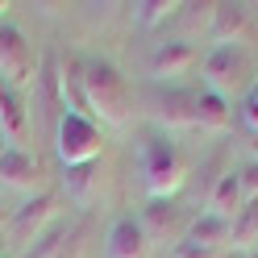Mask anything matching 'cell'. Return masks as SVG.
<instances>
[{
	"label": "cell",
	"instance_id": "3",
	"mask_svg": "<svg viewBox=\"0 0 258 258\" xmlns=\"http://www.w3.org/2000/svg\"><path fill=\"white\" fill-rule=\"evenodd\" d=\"M54 150L62 167H84L100 158V125L79 112H62L54 125Z\"/></svg>",
	"mask_w": 258,
	"mask_h": 258
},
{
	"label": "cell",
	"instance_id": "5",
	"mask_svg": "<svg viewBox=\"0 0 258 258\" xmlns=\"http://www.w3.org/2000/svg\"><path fill=\"white\" fill-rule=\"evenodd\" d=\"M246 71H250V62H246V54H241L237 46H213V50L204 54V62H200L204 84L217 96H229L237 88H246Z\"/></svg>",
	"mask_w": 258,
	"mask_h": 258
},
{
	"label": "cell",
	"instance_id": "6",
	"mask_svg": "<svg viewBox=\"0 0 258 258\" xmlns=\"http://www.w3.org/2000/svg\"><path fill=\"white\" fill-rule=\"evenodd\" d=\"M54 213H58L54 191H38L34 200H25L17 213L9 217V246H13V250H25L29 241H38L42 229L54 221Z\"/></svg>",
	"mask_w": 258,
	"mask_h": 258
},
{
	"label": "cell",
	"instance_id": "1",
	"mask_svg": "<svg viewBox=\"0 0 258 258\" xmlns=\"http://www.w3.org/2000/svg\"><path fill=\"white\" fill-rule=\"evenodd\" d=\"M79 88H84L88 117H96L100 125H112V129L129 125L134 100H129V88L112 62H84L79 67Z\"/></svg>",
	"mask_w": 258,
	"mask_h": 258
},
{
	"label": "cell",
	"instance_id": "17",
	"mask_svg": "<svg viewBox=\"0 0 258 258\" xmlns=\"http://www.w3.org/2000/svg\"><path fill=\"white\" fill-rule=\"evenodd\" d=\"M62 183H67V196H71V200L88 204V200H92V187H96V163H84V167H67Z\"/></svg>",
	"mask_w": 258,
	"mask_h": 258
},
{
	"label": "cell",
	"instance_id": "23",
	"mask_svg": "<svg viewBox=\"0 0 258 258\" xmlns=\"http://www.w3.org/2000/svg\"><path fill=\"white\" fill-rule=\"evenodd\" d=\"M0 225H5V208H0Z\"/></svg>",
	"mask_w": 258,
	"mask_h": 258
},
{
	"label": "cell",
	"instance_id": "8",
	"mask_svg": "<svg viewBox=\"0 0 258 258\" xmlns=\"http://www.w3.org/2000/svg\"><path fill=\"white\" fill-rule=\"evenodd\" d=\"M196 46L191 42H183V38H171V42H158L154 46V54H150V75L154 79H179V75H187L191 67H196Z\"/></svg>",
	"mask_w": 258,
	"mask_h": 258
},
{
	"label": "cell",
	"instance_id": "19",
	"mask_svg": "<svg viewBox=\"0 0 258 258\" xmlns=\"http://www.w3.org/2000/svg\"><path fill=\"white\" fill-rule=\"evenodd\" d=\"M175 9L179 5H167V0H142V5H134V17H138V25H158V21H167Z\"/></svg>",
	"mask_w": 258,
	"mask_h": 258
},
{
	"label": "cell",
	"instance_id": "11",
	"mask_svg": "<svg viewBox=\"0 0 258 258\" xmlns=\"http://www.w3.org/2000/svg\"><path fill=\"white\" fill-rule=\"evenodd\" d=\"M246 29H250L246 9H237V5H213V25H208L213 46H233V42L246 38Z\"/></svg>",
	"mask_w": 258,
	"mask_h": 258
},
{
	"label": "cell",
	"instance_id": "2",
	"mask_svg": "<svg viewBox=\"0 0 258 258\" xmlns=\"http://www.w3.org/2000/svg\"><path fill=\"white\" fill-rule=\"evenodd\" d=\"M138 167H142V183H146L150 200H171L179 191L183 175H187V163L179 146L167 138V134H150L138 150Z\"/></svg>",
	"mask_w": 258,
	"mask_h": 258
},
{
	"label": "cell",
	"instance_id": "16",
	"mask_svg": "<svg viewBox=\"0 0 258 258\" xmlns=\"http://www.w3.org/2000/svg\"><path fill=\"white\" fill-rule=\"evenodd\" d=\"M229 246H233V250H250V246H258V200L241 204V213L233 217Z\"/></svg>",
	"mask_w": 258,
	"mask_h": 258
},
{
	"label": "cell",
	"instance_id": "12",
	"mask_svg": "<svg viewBox=\"0 0 258 258\" xmlns=\"http://www.w3.org/2000/svg\"><path fill=\"white\" fill-rule=\"evenodd\" d=\"M241 204H246V196H241V179H237V171L221 175V179L213 183V191H208V213H213V217H225V221H233V217L241 213Z\"/></svg>",
	"mask_w": 258,
	"mask_h": 258
},
{
	"label": "cell",
	"instance_id": "15",
	"mask_svg": "<svg viewBox=\"0 0 258 258\" xmlns=\"http://www.w3.org/2000/svg\"><path fill=\"white\" fill-rule=\"evenodd\" d=\"M229 229H233V221H225V217H213V213H200L196 221H191V229L183 241H196V246H229Z\"/></svg>",
	"mask_w": 258,
	"mask_h": 258
},
{
	"label": "cell",
	"instance_id": "9",
	"mask_svg": "<svg viewBox=\"0 0 258 258\" xmlns=\"http://www.w3.org/2000/svg\"><path fill=\"white\" fill-rule=\"evenodd\" d=\"M38 158L29 154L25 146H5L0 150V183L17 187V191H34L38 187Z\"/></svg>",
	"mask_w": 258,
	"mask_h": 258
},
{
	"label": "cell",
	"instance_id": "21",
	"mask_svg": "<svg viewBox=\"0 0 258 258\" xmlns=\"http://www.w3.org/2000/svg\"><path fill=\"white\" fill-rule=\"evenodd\" d=\"M175 258H221V250L196 246V241H179V246H175Z\"/></svg>",
	"mask_w": 258,
	"mask_h": 258
},
{
	"label": "cell",
	"instance_id": "18",
	"mask_svg": "<svg viewBox=\"0 0 258 258\" xmlns=\"http://www.w3.org/2000/svg\"><path fill=\"white\" fill-rule=\"evenodd\" d=\"M175 225H179V213H175V204H171V200H150L142 229H146V233H171Z\"/></svg>",
	"mask_w": 258,
	"mask_h": 258
},
{
	"label": "cell",
	"instance_id": "7",
	"mask_svg": "<svg viewBox=\"0 0 258 258\" xmlns=\"http://www.w3.org/2000/svg\"><path fill=\"white\" fill-rule=\"evenodd\" d=\"M104 258H150V233L142 229V221L117 217L104 237Z\"/></svg>",
	"mask_w": 258,
	"mask_h": 258
},
{
	"label": "cell",
	"instance_id": "14",
	"mask_svg": "<svg viewBox=\"0 0 258 258\" xmlns=\"http://www.w3.org/2000/svg\"><path fill=\"white\" fill-rule=\"evenodd\" d=\"M25 121H29V112H25L21 92L9 88V84H0V134H5L9 142H17L25 134Z\"/></svg>",
	"mask_w": 258,
	"mask_h": 258
},
{
	"label": "cell",
	"instance_id": "22",
	"mask_svg": "<svg viewBox=\"0 0 258 258\" xmlns=\"http://www.w3.org/2000/svg\"><path fill=\"white\" fill-rule=\"evenodd\" d=\"M241 121H246L254 134H258V84L246 92V100H241Z\"/></svg>",
	"mask_w": 258,
	"mask_h": 258
},
{
	"label": "cell",
	"instance_id": "24",
	"mask_svg": "<svg viewBox=\"0 0 258 258\" xmlns=\"http://www.w3.org/2000/svg\"><path fill=\"white\" fill-rule=\"evenodd\" d=\"M5 9H9V5H5V0H0V13H5Z\"/></svg>",
	"mask_w": 258,
	"mask_h": 258
},
{
	"label": "cell",
	"instance_id": "20",
	"mask_svg": "<svg viewBox=\"0 0 258 258\" xmlns=\"http://www.w3.org/2000/svg\"><path fill=\"white\" fill-rule=\"evenodd\" d=\"M237 179H241V196H246V204H250V200H258V158L237 171Z\"/></svg>",
	"mask_w": 258,
	"mask_h": 258
},
{
	"label": "cell",
	"instance_id": "4",
	"mask_svg": "<svg viewBox=\"0 0 258 258\" xmlns=\"http://www.w3.org/2000/svg\"><path fill=\"white\" fill-rule=\"evenodd\" d=\"M38 79V58H34V46L25 42V34L17 25L0 21V84L9 88H29Z\"/></svg>",
	"mask_w": 258,
	"mask_h": 258
},
{
	"label": "cell",
	"instance_id": "13",
	"mask_svg": "<svg viewBox=\"0 0 258 258\" xmlns=\"http://www.w3.org/2000/svg\"><path fill=\"white\" fill-rule=\"evenodd\" d=\"M233 121V108L225 96L217 92H200L196 96V129H204V134H225Z\"/></svg>",
	"mask_w": 258,
	"mask_h": 258
},
{
	"label": "cell",
	"instance_id": "10",
	"mask_svg": "<svg viewBox=\"0 0 258 258\" xmlns=\"http://www.w3.org/2000/svg\"><path fill=\"white\" fill-rule=\"evenodd\" d=\"M150 117L163 129H196V96H187V92H163V96H154Z\"/></svg>",
	"mask_w": 258,
	"mask_h": 258
}]
</instances>
